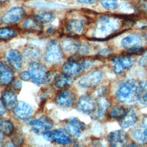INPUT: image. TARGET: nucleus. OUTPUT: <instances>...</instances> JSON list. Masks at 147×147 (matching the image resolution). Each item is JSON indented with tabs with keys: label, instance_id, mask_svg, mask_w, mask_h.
<instances>
[{
	"label": "nucleus",
	"instance_id": "nucleus-33",
	"mask_svg": "<svg viewBox=\"0 0 147 147\" xmlns=\"http://www.w3.org/2000/svg\"><path fill=\"white\" fill-rule=\"evenodd\" d=\"M100 4L104 8L109 10V11H114L117 8V0H100Z\"/></svg>",
	"mask_w": 147,
	"mask_h": 147
},
{
	"label": "nucleus",
	"instance_id": "nucleus-26",
	"mask_svg": "<svg viewBox=\"0 0 147 147\" xmlns=\"http://www.w3.org/2000/svg\"><path fill=\"white\" fill-rule=\"evenodd\" d=\"M80 44L72 39H65L61 42V48L65 53L69 54H74L78 53Z\"/></svg>",
	"mask_w": 147,
	"mask_h": 147
},
{
	"label": "nucleus",
	"instance_id": "nucleus-34",
	"mask_svg": "<svg viewBox=\"0 0 147 147\" xmlns=\"http://www.w3.org/2000/svg\"><path fill=\"white\" fill-rule=\"evenodd\" d=\"M33 5L38 6V7H47V8H61L63 7L62 5L56 3H48V2H33Z\"/></svg>",
	"mask_w": 147,
	"mask_h": 147
},
{
	"label": "nucleus",
	"instance_id": "nucleus-22",
	"mask_svg": "<svg viewBox=\"0 0 147 147\" xmlns=\"http://www.w3.org/2000/svg\"><path fill=\"white\" fill-rule=\"evenodd\" d=\"M136 99L143 106H147V80L140 81L136 87Z\"/></svg>",
	"mask_w": 147,
	"mask_h": 147
},
{
	"label": "nucleus",
	"instance_id": "nucleus-37",
	"mask_svg": "<svg viewBox=\"0 0 147 147\" xmlns=\"http://www.w3.org/2000/svg\"><path fill=\"white\" fill-rule=\"evenodd\" d=\"M142 51H143V48L142 47L137 46V47H134V48L127 49L126 53H130V54H136V53H139L140 52H142Z\"/></svg>",
	"mask_w": 147,
	"mask_h": 147
},
{
	"label": "nucleus",
	"instance_id": "nucleus-3",
	"mask_svg": "<svg viewBox=\"0 0 147 147\" xmlns=\"http://www.w3.org/2000/svg\"><path fill=\"white\" fill-rule=\"evenodd\" d=\"M44 60L50 64H60L63 60V52L62 48L56 41H51L48 45L45 54H44Z\"/></svg>",
	"mask_w": 147,
	"mask_h": 147
},
{
	"label": "nucleus",
	"instance_id": "nucleus-5",
	"mask_svg": "<svg viewBox=\"0 0 147 147\" xmlns=\"http://www.w3.org/2000/svg\"><path fill=\"white\" fill-rule=\"evenodd\" d=\"M102 79H103V72L100 69H95V71L83 76L81 79L79 80L78 83L81 88H93L99 85Z\"/></svg>",
	"mask_w": 147,
	"mask_h": 147
},
{
	"label": "nucleus",
	"instance_id": "nucleus-36",
	"mask_svg": "<svg viewBox=\"0 0 147 147\" xmlns=\"http://www.w3.org/2000/svg\"><path fill=\"white\" fill-rule=\"evenodd\" d=\"M139 65L140 66H143V67H146L147 66V51L143 53V55L141 56V58L139 59Z\"/></svg>",
	"mask_w": 147,
	"mask_h": 147
},
{
	"label": "nucleus",
	"instance_id": "nucleus-18",
	"mask_svg": "<svg viewBox=\"0 0 147 147\" xmlns=\"http://www.w3.org/2000/svg\"><path fill=\"white\" fill-rule=\"evenodd\" d=\"M83 71V68L80 61L74 60H69L62 67V73H65L71 77L79 75Z\"/></svg>",
	"mask_w": 147,
	"mask_h": 147
},
{
	"label": "nucleus",
	"instance_id": "nucleus-42",
	"mask_svg": "<svg viewBox=\"0 0 147 147\" xmlns=\"http://www.w3.org/2000/svg\"><path fill=\"white\" fill-rule=\"evenodd\" d=\"M5 109H6V107H5V104H4L2 98H0V117H2L3 115L5 113Z\"/></svg>",
	"mask_w": 147,
	"mask_h": 147
},
{
	"label": "nucleus",
	"instance_id": "nucleus-27",
	"mask_svg": "<svg viewBox=\"0 0 147 147\" xmlns=\"http://www.w3.org/2000/svg\"><path fill=\"white\" fill-rule=\"evenodd\" d=\"M22 26L25 30H31V31H39L42 29V24L38 20L36 16L34 17H29L23 22Z\"/></svg>",
	"mask_w": 147,
	"mask_h": 147
},
{
	"label": "nucleus",
	"instance_id": "nucleus-4",
	"mask_svg": "<svg viewBox=\"0 0 147 147\" xmlns=\"http://www.w3.org/2000/svg\"><path fill=\"white\" fill-rule=\"evenodd\" d=\"M119 23L116 19L108 16H101L97 26V33L99 35H109L118 27Z\"/></svg>",
	"mask_w": 147,
	"mask_h": 147
},
{
	"label": "nucleus",
	"instance_id": "nucleus-44",
	"mask_svg": "<svg viewBox=\"0 0 147 147\" xmlns=\"http://www.w3.org/2000/svg\"><path fill=\"white\" fill-rule=\"evenodd\" d=\"M140 4H141V7H142L143 9H144L145 11H147V1L142 0V1L140 2Z\"/></svg>",
	"mask_w": 147,
	"mask_h": 147
},
{
	"label": "nucleus",
	"instance_id": "nucleus-43",
	"mask_svg": "<svg viewBox=\"0 0 147 147\" xmlns=\"http://www.w3.org/2000/svg\"><path fill=\"white\" fill-rule=\"evenodd\" d=\"M142 125L144 126V128L146 130L147 132V116L143 117V122H142Z\"/></svg>",
	"mask_w": 147,
	"mask_h": 147
},
{
	"label": "nucleus",
	"instance_id": "nucleus-32",
	"mask_svg": "<svg viewBox=\"0 0 147 147\" xmlns=\"http://www.w3.org/2000/svg\"><path fill=\"white\" fill-rule=\"evenodd\" d=\"M35 16L42 24H49L51 22H53L55 18L54 15L52 12H42V13H39L38 15H36Z\"/></svg>",
	"mask_w": 147,
	"mask_h": 147
},
{
	"label": "nucleus",
	"instance_id": "nucleus-45",
	"mask_svg": "<svg viewBox=\"0 0 147 147\" xmlns=\"http://www.w3.org/2000/svg\"><path fill=\"white\" fill-rule=\"evenodd\" d=\"M4 1H5V0H0V2H4Z\"/></svg>",
	"mask_w": 147,
	"mask_h": 147
},
{
	"label": "nucleus",
	"instance_id": "nucleus-7",
	"mask_svg": "<svg viewBox=\"0 0 147 147\" xmlns=\"http://www.w3.org/2000/svg\"><path fill=\"white\" fill-rule=\"evenodd\" d=\"M97 107V100L91 95H83L79 98L76 104V108L80 112L87 115H91Z\"/></svg>",
	"mask_w": 147,
	"mask_h": 147
},
{
	"label": "nucleus",
	"instance_id": "nucleus-20",
	"mask_svg": "<svg viewBox=\"0 0 147 147\" xmlns=\"http://www.w3.org/2000/svg\"><path fill=\"white\" fill-rule=\"evenodd\" d=\"M137 120H138V117H137V114L136 110L131 108V109H127L125 117L119 121V124L123 129H125V128H129V127L133 126L137 122Z\"/></svg>",
	"mask_w": 147,
	"mask_h": 147
},
{
	"label": "nucleus",
	"instance_id": "nucleus-39",
	"mask_svg": "<svg viewBox=\"0 0 147 147\" xmlns=\"http://www.w3.org/2000/svg\"><path fill=\"white\" fill-rule=\"evenodd\" d=\"M20 79H22L23 80H25V81L30 80H31V75H30V72H29L28 71L21 72V74H20Z\"/></svg>",
	"mask_w": 147,
	"mask_h": 147
},
{
	"label": "nucleus",
	"instance_id": "nucleus-40",
	"mask_svg": "<svg viewBox=\"0 0 147 147\" xmlns=\"http://www.w3.org/2000/svg\"><path fill=\"white\" fill-rule=\"evenodd\" d=\"M12 85H13V88H15L16 90H20V88L22 87V83L19 80H13Z\"/></svg>",
	"mask_w": 147,
	"mask_h": 147
},
{
	"label": "nucleus",
	"instance_id": "nucleus-6",
	"mask_svg": "<svg viewBox=\"0 0 147 147\" xmlns=\"http://www.w3.org/2000/svg\"><path fill=\"white\" fill-rule=\"evenodd\" d=\"M43 138L49 142L55 143L61 145H66L71 143V138L67 134L66 131H63L61 129H54L49 130L42 133Z\"/></svg>",
	"mask_w": 147,
	"mask_h": 147
},
{
	"label": "nucleus",
	"instance_id": "nucleus-35",
	"mask_svg": "<svg viewBox=\"0 0 147 147\" xmlns=\"http://www.w3.org/2000/svg\"><path fill=\"white\" fill-rule=\"evenodd\" d=\"M81 65H82V68H83V71H86V69H88L90 68L93 63H94V61L93 60H83L82 61H80Z\"/></svg>",
	"mask_w": 147,
	"mask_h": 147
},
{
	"label": "nucleus",
	"instance_id": "nucleus-31",
	"mask_svg": "<svg viewBox=\"0 0 147 147\" xmlns=\"http://www.w3.org/2000/svg\"><path fill=\"white\" fill-rule=\"evenodd\" d=\"M16 31L9 28V27H3L0 28V40H8L11 38L16 36Z\"/></svg>",
	"mask_w": 147,
	"mask_h": 147
},
{
	"label": "nucleus",
	"instance_id": "nucleus-10",
	"mask_svg": "<svg viewBox=\"0 0 147 147\" xmlns=\"http://www.w3.org/2000/svg\"><path fill=\"white\" fill-rule=\"evenodd\" d=\"M85 129V124L77 117L69 118L65 124V131L69 136L72 137H79Z\"/></svg>",
	"mask_w": 147,
	"mask_h": 147
},
{
	"label": "nucleus",
	"instance_id": "nucleus-14",
	"mask_svg": "<svg viewBox=\"0 0 147 147\" xmlns=\"http://www.w3.org/2000/svg\"><path fill=\"white\" fill-rule=\"evenodd\" d=\"M9 65L16 71H20L23 66V55L17 50H9L5 54Z\"/></svg>",
	"mask_w": 147,
	"mask_h": 147
},
{
	"label": "nucleus",
	"instance_id": "nucleus-13",
	"mask_svg": "<svg viewBox=\"0 0 147 147\" xmlns=\"http://www.w3.org/2000/svg\"><path fill=\"white\" fill-rule=\"evenodd\" d=\"M15 117L21 120H27L34 114V108L30 104L24 101H18V103L13 109Z\"/></svg>",
	"mask_w": 147,
	"mask_h": 147
},
{
	"label": "nucleus",
	"instance_id": "nucleus-8",
	"mask_svg": "<svg viewBox=\"0 0 147 147\" xmlns=\"http://www.w3.org/2000/svg\"><path fill=\"white\" fill-rule=\"evenodd\" d=\"M25 16V10L21 6H15L6 11L1 17V21L5 24H13L21 21Z\"/></svg>",
	"mask_w": 147,
	"mask_h": 147
},
{
	"label": "nucleus",
	"instance_id": "nucleus-19",
	"mask_svg": "<svg viewBox=\"0 0 147 147\" xmlns=\"http://www.w3.org/2000/svg\"><path fill=\"white\" fill-rule=\"evenodd\" d=\"M2 100L4 102V104L6 108L8 109H14V107L16 106V104L18 103L17 100V96L16 94V92L13 90V89H5V90L2 92Z\"/></svg>",
	"mask_w": 147,
	"mask_h": 147
},
{
	"label": "nucleus",
	"instance_id": "nucleus-17",
	"mask_svg": "<svg viewBox=\"0 0 147 147\" xmlns=\"http://www.w3.org/2000/svg\"><path fill=\"white\" fill-rule=\"evenodd\" d=\"M14 80V72L10 66L0 61V85L7 86Z\"/></svg>",
	"mask_w": 147,
	"mask_h": 147
},
{
	"label": "nucleus",
	"instance_id": "nucleus-9",
	"mask_svg": "<svg viewBox=\"0 0 147 147\" xmlns=\"http://www.w3.org/2000/svg\"><path fill=\"white\" fill-rule=\"evenodd\" d=\"M29 125L31 126L32 130L36 134H42L46 131H49L53 128V123L49 117L45 116H42L38 118L33 119L29 122Z\"/></svg>",
	"mask_w": 147,
	"mask_h": 147
},
{
	"label": "nucleus",
	"instance_id": "nucleus-29",
	"mask_svg": "<svg viewBox=\"0 0 147 147\" xmlns=\"http://www.w3.org/2000/svg\"><path fill=\"white\" fill-rule=\"evenodd\" d=\"M126 111H127V109L124 108L122 106H118V105L114 106L109 110L108 116H109V117L112 119H116V120L120 121L125 117V115L126 114Z\"/></svg>",
	"mask_w": 147,
	"mask_h": 147
},
{
	"label": "nucleus",
	"instance_id": "nucleus-21",
	"mask_svg": "<svg viewBox=\"0 0 147 147\" xmlns=\"http://www.w3.org/2000/svg\"><path fill=\"white\" fill-rule=\"evenodd\" d=\"M83 30H84V24L80 20H77V19L71 20L66 25V33L69 35L81 34Z\"/></svg>",
	"mask_w": 147,
	"mask_h": 147
},
{
	"label": "nucleus",
	"instance_id": "nucleus-38",
	"mask_svg": "<svg viewBox=\"0 0 147 147\" xmlns=\"http://www.w3.org/2000/svg\"><path fill=\"white\" fill-rule=\"evenodd\" d=\"M88 52H89V48L84 44V45H80V49H79L78 53H80V55H86V54H88Z\"/></svg>",
	"mask_w": 147,
	"mask_h": 147
},
{
	"label": "nucleus",
	"instance_id": "nucleus-30",
	"mask_svg": "<svg viewBox=\"0 0 147 147\" xmlns=\"http://www.w3.org/2000/svg\"><path fill=\"white\" fill-rule=\"evenodd\" d=\"M15 131V126L9 120H0V133L5 136H12Z\"/></svg>",
	"mask_w": 147,
	"mask_h": 147
},
{
	"label": "nucleus",
	"instance_id": "nucleus-12",
	"mask_svg": "<svg viewBox=\"0 0 147 147\" xmlns=\"http://www.w3.org/2000/svg\"><path fill=\"white\" fill-rule=\"evenodd\" d=\"M76 97L72 91L69 90V89H64L61 90L57 94L55 98V103L57 106H59L62 108H68L71 107L73 104L75 103Z\"/></svg>",
	"mask_w": 147,
	"mask_h": 147
},
{
	"label": "nucleus",
	"instance_id": "nucleus-41",
	"mask_svg": "<svg viewBox=\"0 0 147 147\" xmlns=\"http://www.w3.org/2000/svg\"><path fill=\"white\" fill-rule=\"evenodd\" d=\"M76 1L83 5H94L97 2V0H76Z\"/></svg>",
	"mask_w": 147,
	"mask_h": 147
},
{
	"label": "nucleus",
	"instance_id": "nucleus-23",
	"mask_svg": "<svg viewBox=\"0 0 147 147\" xmlns=\"http://www.w3.org/2000/svg\"><path fill=\"white\" fill-rule=\"evenodd\" d=\"M141 42H142V39L139 35L130 34L123 38L122 41H121V45L125 49H130V48L139 46Z\"/></svg>",
	"mask_w": 147,
	"mask_h": 147
},
{
	"label": "nucleus",
	"instance_id": "nucleus-11",
	"mask_svg": "<svg viewBox=\"0 0 147 147\" xmlns=\"http://www.w3.org/2000/svg\"><path fill=\"white\" fill-rule=\"evenodd\" d=\"M135 63V60L128 56H121L116 57L113 59V71L114 72L120 75L125 72L127 69L132 68Z\"/></svg>",
	"mask_w": 147,
	"mask_h": 147
},
{
	"label": "nucleus",
	"instance_id": "nucleus-25",
	"mask_svg": "<svg viewBox=\"0 0 147 147\" xmlns=\"http://www.w3.org/2000/svg\"><path fill=\"white\" fill-rule=\"evenodd\" d=\"M131 136L136 143L141 144H147V132L143 125L134 128L131 132Z\"/></svg>",
	"mask_w": 147,
	"mask_h": 147
},
{
	"label": "nucleus",
	"instance_id": "nucleus-1",
	"mask_svg": "<svg viewBox=\"0 0 147 147\" xmlns=\"http://www.w3.org/2000/svg\"><path fill=\"white\" fill-rule=\"evenodd\" d=\"M136 87L137 84L135 80H128L119 85L116 92V98L120 103L125 105H132L136 99Z\"/></svg>",
	"mask_w": 147,
	"mask_h": 147
},
{
	"label": "nucleus",
	"instance_id": "nucleus-28",
	"mask_svg": "<svg viewBox=\"0 0 147 147\" xmlns=\"http://www.w3.org/2000/svg\"><path fill=\"white\" fill-rule=\"evenodd\" d=\"M24 54L28 61H35L41 56V51L35 46L28 45L27 47H25L24 51Z\"/></svg>",
	"mask_w": 147,
	"mask_h": 147
},
{
	"label": "nucleus",
	"instance_id": "nucleus-24",
	"mask_svg": "<svg viewBox=\"0 0 147 147\" xmlns=\"http://www.w3.org/2000/svg\"><path fill=\"white\" fill-rule=\"evenodd\" d=\"M72 82H73L72 77L69 76L65 73H62V74H60L57 77H55L53 83H54L55 88L63 89V88L69 87V85H71Z\"/></svg>",
	"mask_w": 147,
	"mask_h": 147
},
{
	"label": "nucleus",
	"instance_id": "nucleus-2",
	"mask_svg": "<svg viewBox=\"0 0 147 147\" xmlns=\"http://www.w3.org/2000/svg\"><path fill=\"white\" fill-rule=\"evenodd\" d=\"M28 71L31 75V80L34 81V84L38 86L45 84L52 80L51 79V74L49 73L46 66L36 61L31 62Z\"/></svg>",
	"mask_w": 147,
	"mask_h": 147
},
{
	"label": "nucleus",
	"instance_id": "nucleus-16",
	"mask_svg": "<svg viewBox=\"0 0 147 147\" xmlns=\"http://www.w3.org/2000/svg\"><path fill=\"white\" fill-rule=\"evenodd\" d=\"M109 107H110L109 101L103 97H100L97 100V107H96L95 111L90 115L91 117L96 120L104 117L106 113L108 110V108H109Z\"/></svg>",
	"mask_w": 147,
	"mask_h": 147
},
{
	"label": "nucleus",
	"instance_id": "nucleus-15",
	"mask_svg": "<svg viewBox=\"0 0 147 147\" xmlns=\"http://www.w3.org/2000/svg\"><path fill=\"white\" fill-rule=\"evenodd\" d=\"M107 141L111 146H123L127 142V134L123 130L113 131L108 135Z\"/></svg>",
	"mask_w": 147,
	"mask_h": 147
}]
</instances>
